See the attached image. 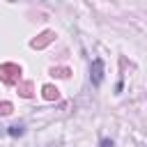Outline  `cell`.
<instances>
[{
    "mask_svg": "<svg viewBox=\"0 0 147 147\" xmlns=\"http://www.w3.org/2000/svg\"><path fill=\"white\" fill-rule=\"evenodd\" d=\"M53 39H55V32H53V30H44L37 39L30 41V46H32V48H44V46H48Z\"/></svg>",
    "mask_w": 147,
    "mask_h": 147,
    "instance_id": "cell-3",
    "label": "cell"
},
{
    "mask_svg": "<svg viewBox=\"0 0 147 147\" xmlns=\"http://www.w3.org/2000/svg\"><path fill=\"white\" fill-rule=\"evenodd\" d=\"M2 136H5V129H2V126H0V138H2Z\"/></svg>",
    "mask_w": 147,
    "mask_h": 147,
    "instance_id": "cell-10",
    "label": "cell"
},
{
    "mask_svg": "<svg viewBox=\"0 0 147 147\" xmlns=\"http://www.w3.org/2000/svg\"><path fill=\"white\" fill-rule=\"evenodd\" d=\"M11 110H14V106H11L9 101H2V103H0V115H9Z\"/></svg>",
    "mask_w": 147,
    "mask_h": 147,
    "instance_id": "cell-8",
    "label": "cell"
},
{
    "mask_svg": "<svg viewBox=\"0 0 147 147\" xmlns=\"http://www.w3.org/2000/svg\"><path fill=\"white\" fill-rule=\"evenodd\" d=\"M101 147H113V140H110V138H103V140H101Z\"/></svg>",
    "mask_w": 147,
    "mask_h": 147,
    "instance_id": "cell-9",
    "label": "cell"
},
{
    "mask_svg": "<svg viewBox=\"0 0 147 147\" xmlns=\"http://www.w3.org/2000/svg\"><path fill=\"white\" fill-rule=\"evenodd\" d=\"M51 74H53V76H60V78H67V76H69L71 71H69L67 67H57V69H53Z\"/></svg>",
    "mask_w": 147,
    "mask_h": 147,
    "instance_id": "cell-7",
    "label": "cell"
},
{
    "mask_svg": "<svg viewBox=\"0 0 147 147\" xmlns=\"http://www.w3.org/2000/svg\"><path fill=\"white\" fill-rule=\"evenodd\" d=\"M41 94H44L46 101H55V99H60V90H57L55 85H44V87H41Z\"/></svg>",
    "mask_w": 147,
    "mask_h": 147,
    "instance_id": "cell-4",
    "label": "cell"
},
{
    "mask_svg": "<svg viewBox=\"0 0 147 147\" xmlns=\"http://www.w3.org/2000/svg\"><path fill=\"white\" fill-rule=\"evenodd\" d=\"M7 133H9L11 138H18V136H23V124H11V126L7 129Z\"/></svg>",
    "mask_w": 147,
    "mask_h": 147,
    "instance_id": "cell-6",
    "label": "cell"
},
{
    "mask_svg": "<svg viewBox=\"0 0 147 147\" xmlns=\"http://www.w3.org/2000/svg\"><path fill=\"white\" fill-rule=\"evenodd\" d=\"M90 80L92 85H101L103 80V60H92V67H90Z\"/></svg>",
    "mask_w": 147,
    "mask_h": 147,
    "instance_id": "cell-2",
    "label": "cell"
},
{
    "mask_svg": "<svg viewBox=\"0 0 147 147\" xmlns=\"http://www.w3.org/2000/svg\"><path fill=\"white\" fill-rule=\"evenodd\" d=\"M0 80L7 83V85H16V83L21 80V67L14 64V62L0 64Z\"/></svg>",
    "mask_w": 147,
    "mask_h": 147,
    "instance_id": "cell-1",
    "label": "cell"
},
{
    "mask_svg": "<svg viewBox=\"0 0 147 147\" xmlns=\"http://www.w3.org/2000/svg\"><path fill=\"white\" fill-rule=\"evenodd\" d=\"M18 94L25 96V99L32 96V83H21V85H18Z\"/></svg>",
    "mask_w": 147,
    "mask_h": 147,
    "instance_id": "cell-5",
    "label": "cell"
}]
</instances>
